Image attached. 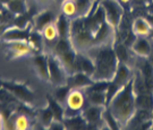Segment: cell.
Wrapping results in <instances>:
<instances>
[{
  "label": "cell",
  "instance_id": "6da1fadb",
  "mask_svg": "<svg viewBox=\"0 0 153 130\" xmlns=\"http://www.w3.org/2000/svg\"><path fill=\"white\" fill-rule=\"evenodd\" d=\"M85 53L92 58L95 65V70L92 75L93 81H111L114 78L119 62L114 43L95 45L90 48Z\"/></svg>",
  "mask_w": 153,
  "mask_h": 130
},
{
  "label": "cell",
  "instance_id": "7a4b0ae2",
  "mask_svg": "<svg viewBox=\"0 0 153 130\" xmlns=\"http://www.w3.org/2000/svg\"><path fill=\"white\" fill-rule=\"evenodd\" d=\"M107 108L111 111L120 126H125L129 121L136 111L133 78L116 93Z\"/></svg>",
  "mask_w": 153,
  "mask_h": 130
},
{
  "label": "cell",
  "instance_id": "3957f363",
  "mask_svg": "<svg viewBox=\"0 0 153 130\" xmlns=\"http://www.w3.org/2000/svg\"><path fill=\"white\" fill-rule=\"evenodd\" d=\"M68 38L73 48L78 52H86L93 47V34L85 25L84 17L77 16L71 19Z\"/></svg>",
  "mask_w": 153,
  "mask_h": 130
},
{
  "label": "cell",
  "instance_id": "277c9868",
  "mask_svg": "<svg viewBox=\"0 0 153 130\" xmlns=\"http://www.w3.org/2000/svg\"><path fill=\"white\" fill-rule=\"evenodd\" d=\"M131 78H133V74H131V69L129 65L119 61L115 76L110 81L109 87H108V89L105 92V94H107V104H105V106L109 104L110 100L114 98V95L116 93L118 92L124 85H126Z\"/></svg>",
  "mask_w": 153,
  "mask_h": 130
},
{
  "label": "cell",
  "instance_id": "5b68a950",
  "mask_svg": "<svg viewBox=\"0 0 153 130\" xmlns=\"http://www.w3.org/2000/svg\"><path fill=\"white\" fill-rule=\"evenodd\" d=\"M100 5L103 7L105 14V22L111 27L117 28L124 18V7L119 0H101Z\"/></svg>",
  "mask_w": 153,
  "mask_h": 130
},
{
  "label": "cell",
  "instance_id": "8992f818",
  "mask_svg": "<svg viewBox=\"0 0 153 130\" xmlns=\"http://www.w3.org/2000/svg\"><path fill=\"white\" fill-rule=\"evenodd\" d=\"M2 87L8 89L21 103L32 105L34 102V98H35L34 92L25 84L16 83V81H2Z\"/></svg>",
  "mask_w": 153,
  "mask_h": 130
},
{
  "label": "cell",
  "instance_id": "52a82bcc",
  "mask_svg": "<svg viewBox=\"0 0 153 130\" xmlns=\"http://www.w3.org/2000/svg\"><path fill=\"white\" fill-rule=\"evenodd\" d=\"M49 66V81L55 86H61L67 84V72L59 61L58 57L53 53H48Z\"/></svg>",
  "mask_w": 153,
  "mask_h": 130
},
{
  "label": "cell",
  "instance_id": "ba28073f",
  "mask_svg": "<svg viewBox=\"0 0 153 130\" xmlns=\"http://www.w3.org/2000/svg\"><path fill=\"white\" fill-rule=\"evenodd\" d=\"M33 30V24L25 28H19L16 26H7L1 33L0 38L1 41L7 42V41H27L30 33Z\"/></svg>",
  "mask_w": 153,
  "mask_h": 130
},
{
  "label": "cell",
  "instance_id": "9c48e42d",
  "mask_svg": "<svg viewBox=\"0 0 153 130\" xmlns=\"http://www.w3.org/2000/svg\"><path fill=\"white\" fill-rule=\"evenodd\" d=\"M4 43H5L6 50L8 51L9 59H15V58L34 53V51L30 47L27 41H7Z\"/></svg>",
  "mask_w": 153,
  "mask_h": 130
},
{
  "label": "cell",
  "instance_id": "30bf717a",
  "mask_svg": "<svg viewBox=\"0 0 153 130\" xmlns=\"http://www.w3.org/2000/svg\"><path fill=\"white\" fill-rule=\"evenodd\" d=\"M105 106H99V105H91L88 104L85 105L82 110L81 114L85 121L88 122V129L90 128H95L97 126L100 125V122H103L102 120V113Z\"/></svg>",
  "mask_w": 153,
  "mask_h": 130
},
{
  "label": "cell",
  "instance_id": "8fae6325",
  "mask_svg": "<svg viewBox=\"0 0 153 130\" xmlns=\"http://www.w3.org/2000/svg\"><path fill=\"white\" fill-rule=\"evenodd\" d=\"M32 64L38 77L42 81H49V66H48V54L38 52L33 55Z\"/></svg>",
  "mask_w": 153,
  "mask_h": 130
},
{
  "label": "cell",
  "instance_id": "7c38bea8",
  "mask_svg": "<svg viewBox=\"0 0 153 130\" xmlns=\"http://www.w3.org/2000/svg\"><path fill=\"white\" fill-rule=\"evenodd\" d=\"M86 105V96L84 89H78V88H71L69 94L66 100L65 106L82 112L84 106Z\"/></svg>",
  "mask_w": 153,
  "mask_h": 130
},
{
  "label": "cell",
  "instance_id": "4fadbf2b",
  "mask_svg": "<svg viewBox=\"0 0 153 130\" xmlns=\"http://www.w3.org/2000/svg\"><path fill=\"white\" fill-rule=\"evenodd\" d=\"M131 51L141 58H149L152 52V44L148 36H135L131 45Z\"/></svg>",
  "mask_w": 153,
  "mask_h": 130
},
{
  "label": "cell",
  "instance_id": "5bb4252c",
  "mask_svg": "<svg viewBox=\"0 0 153 130\" xmlns=\"http://www.w3.org/2000/svg\"><path fill=\"white\" fill-rule=\"evenodd\" d=\"M94 81L92 77L86 75L83 71L75 72L71 76L67 77V85L71 88H78V89H85L88 86H91Z\"/></svg>",
  "mask_w": 153,
  "mask_h": 130
},
{
  "label": "cell",
  "instance_id": "9a60e30c",
  "mask_svg": "<svg viewBox=\"0 0 153 130\" xmlns=\"http://www.w3.org/2000/svg\"><path fill=\"white\" fill-rule=\"evenodd\" d=\"M76 55H77V51L74 49V48L71 49L69 51L65 52V53L57 55L68 76H71V75L74 74V65H75Z\"/></svg>",
  "mask_w": 153,
  "mask_h": 130
},
{
  "label": "cell",
  "instance_id": "2e32d148",
  "mask_svg": "<svg viewBox=\"0 0 153 130\" xmlns=\"http://www.w3.org/2000/svg\"><path fill=\"white\" fill-rule=\"evenodd\" d=\"M152 27L150 26L145 17H136L131 24V32L135 36H150Z\"/></svg>",
  "mask_w": 153,
  "mask_h": 130
},
{
  "label": "cell",
  "instance_id": "e0dca14e",
  "mask_svg": "<svg viewBox=\"0 0 153 130\" xmlns=\"http://www.w3.org/2000/svg\"><path fill=\"white\" fill-rule=\"evenodd\" d=\"M55 22L53 21V14L51 10H43L39 14H35L34 19H33V28L36 31H42L44 26H47L50 23Z\"/></svg>",
  "mask_w": 153,
  "mask_h": 130
},
{
  "label": "cell",
  "instance_id": "ac0fdd59",
  "mask_svg": "<svg viewBox=\"0 0 153 130\" xmlns=\"http://www.w3.org/2000/svg\"><path fill=\"white\" fill-rule=\"evenodd\" d=\"M62 122L67 130L88 129V122L83 118L82 114H77L75 117H71V118H64Z\"/></svg>",
  "mask_w": 153,
  "mask_h": 130
},
{
  "label": "cell",
  "instance_id": "d6986e66",
  "mask_svg": "<svg viewBox=\"0 0 153 130\" xmlns=\"http://www.w3.org/2000/svg\"><path fill=\"white\" fill-rule=\"evenodd\" d=\"M85 96H86V102L91 105H99V106H105L107 104V94L105 92H97V91H86Z\"/></svg>",
  "mask_w": 153,
  "mask_h": 130
},
{
  "label": "cell",
  "instance_id": "ffe728a7",
  "mask_svg": "<svg viewBox=\"0 0 153 130\" xmlns=\"http://www.w3.org/2000/svg\"><path fill=\"white\" fill-rule=\"evenodd\" d=\"M28 44L30 47L33 49L34 53H38V52H41L42 49H43V45H44V40L43 36L40 31H36L33 28L31 33H30V36H28L27 40Z\"/></svg>",
  "mask_w": 153,
  "mask_h": 130
},
{
  "label": "cell",
  "instance_id": "44dd1931",
  "mask_svg": "<svg viewBox=\"0 0 153 130\" xmlns=\"http://www.w3.org/2000/svg\"><path fill=\"white\" fill-rule=\"evenodd\" d=\"M56 27L58 31L59 38H68L69 35V26H71V19L65 16L62 13L58 15L57 19L55 21Z\"/></svg>",
  "mask_w": 153,
  "mask_h": 130
},
{
  "label": "cell",
  "instance_id": "7402d4cb",
  "mask_svg": "<svg viewBox=\"0 0 153 130\" xmlns=\"http://www.w3.org/2000/svg\"><path fill=\"white\" fill-rule=\"evenodd\" d=\"M135 104L136 109H148L152 110L153 106V93H138L135 94Z\"/></svg>",
  "mask_w": 153,
  "mask_h": 130
},
{
  "label": "cell",
  "instance_id": "603a6c76",
  "mask_svg": "<svg viewBox=\"0 0 153 130\" xmlns=\"http://www.w3.org/2000/svg\"><path fill=\"white\" fill-rule=\"evenodd\" d=\"M45 98H47L48 106L51 109L55 119L62 121V119H64V108H65V106H64L62 104L59 103V102L53 98V95H51V94H47Z\"/></svg>",
  "mask_w": 153,
  "mask_h": 130
},
{
  "label": "cell",
  "instance_id": "cb8c5ba5",
  "mask_svg": "<svg viewBox=\"0 0 153 130\" xmlns=\"http://www.w3.org/2000/svg\"><path fill=\"white\" fill-rule=\"evenodd\" d=\"M60 10L69 19L77 17L78 14H77L76 0H64L60 4Z\"/></svg>",
  "mask_w": 153,
  "mask_h": 130
},
{
  "label": "cell",
  "instance_id": "d4e9b609",
  "mask_svg": "<svg viewBox=\"0 0 153 130\" xmlns=\"http://www.w3.org/2000/svg\"><path fill=\"white\" fill-rule=\"evenodd\" d=\"M41 34H42L43 40L47 42V43L56 42V41L59 38L58 31H57V27H56L55 22L50 23V24H48L47 26H44V28L41 31Z\"/></svg>",
  "mask_w": 153,
  "mask_h": 130
},
{
  "label": "cell",
  "instance_id": "484cf974",
  "mask_svg": "<svg viewBox=\"0 0 153 130\" xmlns=\"http://www.w3.org/2000/svg\"><path fill=\"white\" fill-rule=\"evenodd\" d=\"M5 7L8 10H10L15 16L22 15V14L27 11V7H26L25 0H9V2Z\"/></svg>",
  "mask_w": 153,
  "mask_h": 130
},
{
  "label": "cell",
  "instance_id": "4316f807",
  "mask_svg": "<svg viewBox=\"0 0 153 130\" xmlns=\"http://www.w3.org/2000/svg\"><path fill=\"white\" fill-rule=\"evenodd\" d=\"M31 118L24 113L14 114V129L26 130L31 128Z\"/></svg>",
  "mask_w": 153,
  "mask_h": 130
},
{
  "label": "cell",
  "instance_id": "83f0119b",
  "mask_svg": "<svg viewBox=\"0 0 153 130\" xmlns=\"http://www.w3.org/2000/svg\"><path fill=\"white\" fill-rule=\"evenodd\" d=\"M38 119L39 122L42 125L44 129H48L49 126L51 125V122L53 121L55 117H53V113L51 111V109L49 106H47L45 109H42L38 112Z\"/></svg>",
  "mask_w": 153,
  "mask_h": 130
},
{
  "label": "cell",
  "instance_id": "f1b7e54d",
  "mask_svg": "<svg viewBox=\"0 0 153 130\" xmlns=\"http://www.w3.org/2000/svg\"><path fill=\"white\" fill-rule=\"evenodd\" d=\"M71 49H73V44H71V40L68 38H59L56 41L52 53L56 55H59V54H62L67 51H69Z\"/></svg>",
  "mask_w": 153,
  "mask_h": 130
},
{
  "label": "cell",
  "instance_id": "f546056e",
  "mask_svg": "<svg viewBox=\"0 0 153 130\" xmlns=\"http://www.w3.org/2000/svg\"><path fill=\"white\" fill-rule=\"evenodd\" d=\"M102 120H103V123L107 125V128H108V129L119 130L121 128L120 125H119V122L117 121V119L114 117V114L111 113V111H110L107 106H105L104 110H103V113H102Z\"/></svg>",
  "mask_w": 153,
  "mask_h": 130
},
{
  "label": "cell",
  "instance_id": "4dcf8cb0",
  "mask_svg": "<svg viewBox=\"0 0 153 130\" xmlns=\"http://www.w3.org/2000/svg\"><path fill=\"white\" fill-rule=\"evenodd\" d=\"M69 91H71V87L68 86L67 84L66 85H61V86H56L55 93H53V98L59 103L62 104L65 106L66 100H67V96L69 94Z\"/></svg>",
  "mask_w": 153,
  "mask_h": 130
},
{
  "label": "cell",
  "instance_id": "1f68e13d",
  "mask_svg": "<svg viewBox=\"0 0 153 130\" xmlns=\"http://www.w3.org/2000/svg\"><path fill=\"white\" fill-rule=\"evenodd\" d=\"M114 48H115V52L118 60L120 62H125V64H128V61L131 59V53H129V49L126 47L125 44H118V45H115L114 44Z\"/></svg>",
  "mask_w": 153,
  "mask_h": 130
},
{
  "label": "cell",
  "instance_id": "d6a6232c",
  "mask_svg": "<svg viewBox=\"0 0 153 130\" xmlns=\"http://www.w3.org/2000/svg\"><path fill=\"white\" fill-rule=\"evenodd\" d=\"M19 102L8 89H6L5 87L0 88V103L7 105V104H17Z\"/></svg>",
  "mask_w": 153,
  "mask_h": 130
},
{
  "label": "cell",
  "instance_id": "836d02e7",
  "mask_svg": "<svg viewBox=\"0 0 153 130\" xmlns=\"http://www.w3.org/2000/svg\"><path fill=\"white\" fill-rule=\"evenodd\" d=\"M48 129H53V130H65V125H64V122L60 121V120H56L53 119V121L51 122V125L49 126V128Z\"/></svg>",
  "mask_w": 153,
  "mask_h": 130
},
{
  "label": "cell",
  "instance_id": "e575fe53",
  "mask_svg": "<svg viewBox=\"0 0 153 130\" xmlns=\"http://www.w3.org/2000/svg\"><path fill=\"white\" fill-rule=\"evenodd\" d=\"M145 19L148 21V23L150 24V26L153 28V13H149L148 15L145 16Z\"/></svg>",
  "mask_w": 153,
  "mask_h": 130
},
{
  "label": "cell",
  "instance_id": "d590c367",
  "mask_svg": "<svg viewBox=\"0 0 153 130\" xmlns=\"http://www.w3.org/2000/svg\"><path fill=\"white\" fill-rule=\"evenodd\" d=\"M39 5H48L51 0H35Z\"/></svg>",
  "mask_w": 153,
  "mask_h": 130
},
{
  "label": "cell",
  "instance_id": "8d00e7d4",
  "mask_svg": "<svg viewBox=\"0 0 153 130\" xmlns=\"http://www.w3.org/2000/svg\"><path fill=\"white\" fill-rule=\"evenodd\" d=\"M119 2H120L121 5H127V4L131 2V0H119Z\"/></svg>",
  "mask_w": 153,
  "mask_h": 130
},
{
  "label": "cell",
  "instance_id": "74e56055",
  "mask_svg": "<svg viewBox=\"0 0 153 130\" xmlns=\"http://www.w3.org/2000/svg\"><path fill=\"white\" fill-rule=\"evenodd\" d=\"M8 2H9V0H0V4H1V5H4V6H6Z\"/></svg>",
  "mask_w": 153,
  "mask_h": 130
},
{
  "label": "cell",
  "instance_id": "f35d334b",
  "mask_svg": "<svg viewBox=\"0 0 153 130\" xmlns=\"http://www.w3.org/2000/svg\"><path fill=\"white\" fill-rule=\"evenodd\" d=\"M149 59H150V61L153 64V48H152V52H151V54H150V57H149Z\"/></svg>",
  "mask_w": 153,
  "mask_h": 130
},
{
  "label": "cell",
  "instance_id": "ab89813d",
  "mask_svg": "<svg viewBox=\"0 0 153 130\" xmlns=\"http://www.w3.org/2000/svg\"><path fill=\"white\" fill-rule=\"evenodd\" d=\"M62 1H64V0H53V2H55V4H57L58 6H60V4L62 2Z\"/></svg>",
  "mask_w": 153,
  "mask_h": 130
},
{
  "label": "cell",
  "instance_id": "60d3db41",
  "mask_svg": "<svg viewBox=\"0 0 153 130\" xmlns=\"http://www.w3.org/2000/svg\"><path fill=\"white\" fill-rule=\"evenodd\" d=\"M0 129H4V125H2V120H1V117H0Z\"/></svg>",
  "mask_w": 153,
  "mask_h": 130
},
{
  "label": "cell",
  "instance_id": "b9f144b4",
  "mask_svg": "<svg viewBox=\"0 0 153 130\" xmlns=\"http://www.w3.org/2000/svg\"><path fill=\"white\" fill-rule=\"evenodd\" d=\"M1 87H2V81H0V88H1Z\"/></svg>",
  "mask_w": 153,
  "mask_h": 130
},
{
  "label": "cell",
  "instance_id": "7bdbcfd3",
  "mask_svg": "<svg viewBox=\"0 0 153 130\" xmlns=\"http://www.w3.org/2000/svg\"><path fill=\"white\" fill-rule=\"evenodd\" d=\"M151 112H152V119H153V106H152V110H151Z\"/></svg>",
  "mask_w": 153,
  "mask_h": 130
},
{
  "label": "cell",
  "instance_id": "ee69618b",
  "mask_svg": "<svg viewBox=\"0 0 153 130\" xmlns=\"http://www.w3.org/2000/svg\"><path fill=\"white\" fill-rule=\"evenodd\" d=\"M153 6V5H152ZM150 13H153V10H150Z\"/></svg>",
  "mask_w": 153,
  "mask_h": 130
},
{
  "label": "cell",
  "instance_id": "f6af8a7d",
  "mask_svg": "<svg viewBox=\"0 0 153 130\" xmlns=\"http://www.w3.org/2000/svg\"><path fill=\"white\" fill-rule=\"evenodd\" d=\"M0 105H1V103H0Z\"/></svg>",
  "mask_w": 153,
  "mask_h": 130
}]
</instances>
